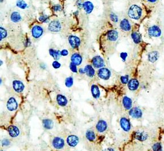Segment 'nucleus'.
Segmentation results:
<instances>
[{"mask_svg": "<svg viewBox=\"0 0 164 151\" xmlns=\"http://www.w3.org/2000/svg\"><path fill=\"white\" fill-rule=\"evenodd\" d=\"M128 16L134 20H138L142 14V10L137 5H132L129 9L128 12Z\"/></svg>", "mask_w": 164, "mask_h": 151, "instance_id": "obj_1", "label": "nucleus"}, {"mask_svg": "<svg viewBox=\"0 0 164 151\" xmlns=\"http://www.w3.org/2000/svg\"><path fill=\"white\" fill-rule=\"evenodd\" d=\"M97 74L101 79L108 80L111 76V72L108 68H101L98 70Z\"/></svg>", "mask_w": 164, "mask_h": 151, "instance_id": "obj_2", "label": "nucleus"}, {"mask_svg": "<svg viewBox=\"0 0 164 151\" xmlns=\"http://www.w3.org/2000/svg\"><path fill=\"white\" fill-rule=\"evenodd\" d=\"M148 34L152 37H160L162 34L160 28L156 25H153L148 28Z\"/></svg>", "mask_w": 164, "mask_h": 151, "instance_id": "obj_3", "label": "nucleus"}, {"mask_svg": "<svg viewBox=\"0 0 164 151\" xmlns=\"http://www.w3.org/2000/svg\"><path fill=\"white\" fill-rule=\"evenodd\" d=\"M53 147L56 150H61L64 148L65 142L63 139L60 137H55L52 142Z\"/></svg>", "mask_w": 164, "mask_h": 151, "instance_id": "obj_4", "label": "nucleus"}, {"mask_svg": "<svg viewBox=\"0 0 164 151\" xmlns=\"http://www.w3.org/2000/svg\"><path fill=\"white\" fill-rule=\"evenodd\" d=\"M119 125L121 129L125 132H129L131 129V124L130 121L125 117H122L120 119Z\"/></svg>", "mask_w": 164, "mask_h": 151, "instance_id": "obj_5", "label": "nucleus"}, {"mask_svg": "<svg viewBox=\"0 0 164 151\" xmlns=\"http://www.w3.org/2000/svg\"><path fill=\"white\" fill-rule=\"evenodd\" d=\"M129 115L134 119H140L142 116L143 113L142 110L138 107L132 108L129 111Z\"/></svg>", "mask_w": 164, "mask_h": 151, "instance_id": "obj_6", "label": "nucleus"}, {"mask_svg": "<svg viewBox=\"0 0 164 151\" xmlns=\"http://www.w3.org/2000/svg\"><path fill=\"white\" fill-rule=\"evenodd\" d=\"M7 109L10 111H14L18 108V103L14 97H10L6 104Z\"/></svg>", "mask_w": 164, "mask_h": 151, "instance_id": "obj_7", "label": "nucleus"}, {"mask_svg": "<svg viewBox=\"0 0 164 151\" xmlns=\"http://www.w3.org/2000/svg\"><path fill=\"white\" fill-rule=\"evenodd\" d=\"M95 128L98 132L103 133L108 129V124L106 121L101 119L97 122Z\"/></svg>", "mask_w": 164, "mask_h": 151, "instance_id": "obj_8", "label": "nucleus"}, {"mask_svg": "<svg viewBox=\"0 0 164 151\" xmlns=\"http://www.w3.org/2000/svg\"><path fill=\"white\" fill-rule=\"evenodd\" d=\"M92 64L95 68H101L104 66V60L99 56H96L92 59Z\"/></svg>", "mask_w": 164, "mask_h": 151, "instance_id": "obj_9", "label": "nucleus"}, {"mask_svg": "<svg viewBox=\"0 0 164 151\" xmlns=\"http://www.w3.org/2000/svg\"><path fill=\"white\" fill-rule=\"evenodd\" d=\"M67 142L68 144L71 147H75L77 146L79 143V138L78 136L71 135H69L67 139Z\"/></svg>", "mask_w": 164, "mask_h": 151, "instance_id": "obj_10", "label": "nucleus"}, {"mask_svg": "<svg viewBox=\"0 0 164 151\" xmlns=\"http://www.w3.org/2000/svg\"><path fill=\"white\" fill-rule=\"evenodd\" d=\"M48 28L51 32H58L61 28V25L59 22L53 21L49 23Z\"/></svg>", "mask_w": 164, "mask_h": 151, "instance_id": "obj_11", "label": "nucleus"}, {"mask_svg": "<svg viewBox=\"0 0 164 151\" xmlns=\"http://www.w3.org/2000/svg\"><path fill=\"white\" fill-rule=\"evenodd\" d=\"M140 86V83L139 80L136 79H132L129 80L128 87V89L131 91H136L137 90Z\"/></svg>", "mask_w": 164, "mask_h": 151, "instance_id": "obj_12", "label": "nucleus"}, {"mask_svg": "<svg viewBox=\"0 0 164 151\" xmlns=\"http://www.w3.org/2000/svg\"><path fill=\"white\" fill-rule=\"evenodd\" d=\"M8 131L9 135L13 138L17 137L20 135V129L14 125L9 126L8 128Z\"/></svg>", "mask_w": 164, "mask_h": 151, "instance_id": "obj_13", "label": "nucleus"}, {"mask_svg": "<svg viewBox=\"0 0 164 151\" xmlns=\"http://www.w3.org/2000/svg\"><path fill=\"white\" fill-rule=\"evenodd\" d=\"M43 33V29L40 26H35L32 28V36L35 38H40Z\"/></svg>", "mask_w": 164, "mask_h": 151, "instance_id": "obj_14", "label": "nucleus"}, {"mask_svg": "<svg viewBox=\"0 0 164 151\" xmlns=\"http://www.w3.org/2000/svg\"><path fill=\"white\" fill-rule=\"evenodd\" d=\"M122 105L126 110H130L132 108L133 105L132 99L128 96H124L122 98Z\"/></svg>", "mask_w": 164, "mask_h": 151, "instance_id": "obj_15", "label": "nucleus"}, {"mask_svg": "<svg viewBox=\"0 0 164 151\" xmlns=\"http://www.w3.org/2000/svg\"><path fill=\"white\" fill-rule=\"evenodd\" d=\"M69 42L70 45L73 48H78L80 45V39L74 35H70L69 37Z\"/></svg>", "mask_w": 164, "mask_h": 151, "instance_id": "obj_16", "label": "nucleus"}, {"mask_svg": "<svg viewBox=\"0 0 164 151\" xmlns=\"http://www.w3.org/2000/svg\"><path fill=\"white\" fill-rule=\"evenodd\" d=\"M13 87L17 93H21L25 88V86L21 81L14 80L13 82Z\"/></svg>", "mask_w": 164, "mask_h": 151, "instance_id": "obj_17", "label": "nucleus"}, {"mask_svg": "<svg viewBox=\"0 0 164 151\" xmlns=\"http://www.w3.org/2000/svg\"><path fill=\"white\" fill-rule=\"evenodd\" d=\"M134 137L140 142H144L148 139V134L143 131H138L136 132Z\"/></svg>", "mask_w": 164, "mask_h": 151, "instance_id": "obj_18", "label": "nucleus"}, {"mask_svg": "<svg viewBox=\"0 0 164 151\" xmlns=\"http://www.w3.org/2000/svg\"><path fill=\"white\" fill-rule=\"evenodd\" d=\"M57 102L58 105L62 107H64L68 104L67 98L65 96L62 94H58L57 95Z\"/></svg>", "mask_w": 164, "mask_h": 151, "instance_id": "obj_19", "label": "nucleus"}, {"mask_svg": "<svg viewBox=\"0 0 164 151\" xmlns=\"http://www.w3.org/2000/svg\"><path fill=\"white\" fill-rule=\"evenodd\" d=\"M107 37L109 41L112 42L116 41L118 38V33L116 30H110L108 32Z\"/></svg>", "mask_w": 164, "mask_h": 151, "instance_id": "obj_20", "label": "nucleus"}, {"mask_svg": "<svg viewBox=\"0 0 164 151\" xmlns=\"http://www.w3.org/2000/svg\"><path fill=\"white\" fill-rule=\"evenodd\" d=\"M121 28L125 31H129L131 29V25L129 21L126 19L122 20L119 24Z\"/></svg>", "mask_w": 164, "mask_h": 151, "instance_id": "obj_21", "label": "nucleus"}, {"mask_svg": "<svg viewBox=\"0 0 164 151\" xmlns=\"http://www.w3.org/2000/svg\"><path fill=\"white\" fill-rule=\"evenodd\" d=\"M159 58V53L157 51H152L148 55V59L150 63H155Z\"/></svg>", "mask_w": 164, "mask_h": 151, "instance_id": "obj_22", "label": "nucleus"}, {"mask_svg": "<svg viewBox=\"0 0 164 151\" xmlns=\"http://www.w3.org/2000/svg\"><path fill=\"white\" fill-rule=\"evenodd\" d=\"M71 63H74L76 65H79L81 64L82 61V59L81 56L78 53H74L71 57Z\"/></svg>", "mask_w": 164, "mask_h": 151, "instance_id": "obj_23", "label": "nucleus"}, {"mask_svg": "<svg viewBox=\"0 0 164 151\" xmlns=\"http://www.w3.org/2000/svg\"><path fill=\"white\" fill-rule=\"evenodd\" d=\"M91 92L92 94L95 99H98L100 97L101 93L98 86L96 85H92L91 86Z\"/></svg>", "mask_w": 164, "mask_h": 151, "instance_id": "obj_24", "label": "nucleus"}, {"mask_svg": "<svg viewBox=\"0 0 164 151\" xmlns=\"http://www.w3.org/2000/svg\"><path fill=\"white\" fill-rule=\"evenodd\" d=\"M83 7L86 13L90 14L93 10V5L92 2L89 1H86L83 3Z\"/></svg>", "mask_w": 164, "mask_h": 151, "instance_id": "obj_25", "label": "nucleus"}, {"mask_svg": "<svg viewBox=\"0 0 164 151\" xmlns=\"http://www.w3.org/2000/svg\"><path fill=\"white\" fill-rule=\"evenodd\" d=\"M84 70L86 75L89 77H93L95 75V70L94 69L92 66L90 65H86L84 68Z\"/></svg>", "mask_w": 164, "mask_h": 151, "instance_id": "obj_26", "label": "nucleus"}, {"mask_svg": "<svg viewBox=\"0 0 164 151\" xmlns=\"http://www.w3.org/2000/svg\"><path fill=\"white\" fill-rule=\"evenodd\" d=\"M43 125L44 127L47 129H51L54 126V123L52 120L46 119L43 121Z\"/></svg>", "mask_w": 164, "mask_h": 151, "instance_id": "obj_27", "label": "nucleus"}, {"mask_svg": "<svg viewBox=\"0 0 164 151\" xmlns=\"http://www.w3.org/2000/svg\"><path fill=\"white\" fill-rule=\"evenodd\" d=\"M10 18L12 21L14 22V23H17L21 21L22 18L20 14L19 13L17 12H14L13 13H12L11 16H10Z\"/></svg>", "mask_w": 164, "mask_h": 151, "instance_id": "obj_28", "label": "nucleus"}, {"mask_svg": "<svg viewBox=\"0 0 164 151\" xmlns=\"http://www.w3.org/2000/svg\"><path fill=\"white\" fill-rule=\"evenodd\" d=\"M86 139L89 141V142H94L95 140V138H96V136H95V134L94 133L93 131L92 130H88L86 132Z\"/></svg>", "mask_w": 164, "mask_h": 151, "instance_id": "obj_29", "label": "nucleus"}, {"mask_svg": "<svg viewBox=\"0 0 164 151\" xmlns=\"http://www.w3.org/2000/svg\"><path fill=\"white\" fill-rule=\"evenodd\" d=\"M131 37L134 43L136 44H139L141 42V37L139 33L136 31L133 32L131 34Z\"/></svg>", "mask_w": 164, "mask_h": 151, "instance_id": "obj_30", "label": "nucleus"}, {"mask_svg": "<svg viewBox=\"0 0 164 151\" xmlns=\"http://www.w3.org/2000/svg\"><path fill=\"white\" fill-rule=\"evenodd\" d=\"M49 53L50 55L56 60H58L60 58V55H61L60 51H56L53 49H50L49 50Z\"/></svg>", "mask_w": 164, "mask_h": 151, "instance_id": "obj_31", "label": "nucleus"}, {"mask_svg": "<svg viewBox=\"0 0 164 151\" xmlns=\"http://www.w3.org/2000/svg\"><path fill=\"white\" fill-rule=\"evenodd\" d=\"M152 149L153 151H163L162 145L160 143L157 142L155 143L152 147Z\"/></svg>", "mask_w": 164, "mask_h": 151, "instance_id": "obj_32", "label": "nucleus"}, {"mask_svg": "<svg viewBox=\"0 0 164 151\" xmlns=\"http://www.w3.org/2000/svg\"><path fill=\"white\" fill-rule=\"evenodd\" d=\"M17 6L22 9H25L27 7V4L23 0H18Z\"/></svg>", "mask_w": 164, "mask_h": 151, "instance_id": "obj_33", "label": "nucleus"}, {"mask_svg": "<svg viewBox=\"0 0 164 151\" xmlns=\"http://www.w3.org/2000/svg\"><path fill=\"white\" fill-rule=\"evenodd\" d=\"M73 85V79L71 77H69L67 78L65 80V85L68 87H70Z\"/></svg>", "mask_w": 164, "mask_h": 151, "instance_id": "obj_34", "label": "nucleus"}, {"mask_svg": "<svg viewBox=\"0 0 164 151\" xmlns=\"http://www.w3.org/2000/svg\"><path fill=\"white\" fill-rule=\"evenodd\" d=\"M120 80H121V82L123 84H128V83L129 81V76L128 75H125V76H121V78H120Z\"/></svg>", "mask_w": 164, "mask_h": 151, "instance_id": "obj_35", "label": "nucleus"}, {"mask_svg": "<svg viewBox=\"0 0 164 151\" xmlns=\"http://www.w3.org/2000/svg\"><path fill=\"white\" fill-rule=\"evenodd\" d=\"M0 35H1V40H2L5 38H6L7 35V31L6 30L2 27H0Z\"/></svg>", "mask_w": 164, "mask_h": 151, "instance_id": "obj_36", "label": "nucleus"}, {"mask_svg": "<svg viewBox=\"0 0 164 151\" xmlns=\"http://www.w3.org/2000/svg\"><path fill=\"white\" fill-rule=\"evenodd\" d=\"M110 18L113 22L116 23V22L118 21V18L117 15L116 14H115V13H111L110 14Z\"/></svg>", "mask_w": 164, "mask_h": 151, "instance_id": "obj_37", "label": "nucleus"}, {"mask_svg": "<svg viewBox=\"0 0 164 151\" xmlns=\"http://www.w3.org/2000/svg\"><path fill=\"white\" fill-rule=\"evenodd\" d=\"M39 20L42 22L47 23V22L49 21V17L47 16V15H43L40 17Z\"/></svg>", "mask_w": 164, "mask_h": 151, "instance_id": "obj_38", "label": "nucleus"}, {"mask_svg": "<svg viewBox=\"0 0 164 151\" xmlns=\"http://www.w3.org/2000/svg\"><path fill=\"white\" fill-rule=\"evenodd\" d=\"M70 68L71 70L74 72V73H77V65L74 64V63H70Z\"/></svg>", "mask_w": 164, "mask_h": 151, "instance_id": "obj_39", "label": "nucleus"}, {"mask_svg": "<svg viewBox=\"0 0 164 151\" xmlns=\"http://www.w3.org/2000/svg\"><path fill=\"white\" fill-rule=\"evenodd\" d=\"M10 142L8 139H3L2 142V145L3 146H8L10 145Z\"/></svg>", "mask_w": 164, "mask_h": 151, "instance_id": "obj_40", "label": "nucleus"}, {"mask_svg": "<svg viewBox=\"0 0 164 151\" xmlns=\"http://www.w3.org/2000/svg\"><path fill=\"white\" fill-rule=\"evenodd\" d=\"M120 57H121V58L124 61H125L126 58L128 57V54H127V53H126V52H122V53L120 54Z\"/></svg>", "mask_w": 164, "mask_h": 151, "instance_id": "obj_41", "label": "nucleus"}, {"mask_svg": "<svg viewBox=\"0 0 164 151\" xmlns=\"http://www.w3.org/2000/svg\"><path fill=\"white\" fill-rule=\"evenodd\" d=\"M53 66L55 68V69H58L61 66V64L60 63H59L58 62L55 61L53 63Z\"/></svg>", "mask_w": 164, "mask_h": 151, "instance_id": "obj_42", "label": "nucleus"}, {"mask_svg": "<svg viewBox=\"0 0 164 151\" xmlns=\"http://www.w3.org/2000/svg\"><path fill=\"white\" fill-rule=\"evenodd\" d=\"M53 10L56 12H58V11H60L61 10V7L60 5H55L54 7H53Z\"/></svg>", "mask_w": 164, "mask_h": 151, "instance_id": "obj_43", "label": "nucleus"}, {"mask_svg": "<svg viewBox=\"0 0 164 151\" xmlns=\"http://www.w3.org/2000/svg\"><path fill=\"white\" fill-rule=\"evenodd\" d=\"M61 54L62 56H67L68 55V51L67 49H63L61 52Z\"/></svg>", "mask_w": 164, "mask_h": 151, "instance_id": "obj_44", "label": "nucleus"}, {"mask_svg": "<svg viewBox=\"0 0 164 151\" xmlns=\"http://www.w3.org/2000/svg\"><path fill=\"white\" fill-rule=\"evenodd\" d=\"M102 151H116L113 148H106L105 150H104Z\"/></svg>", "mask_w": 164, "mask_h": 151, "instance_id": "obj_45", "label": "nucleus"}, {"mask_svg": "<svg viewBox=\"0 0 164 151\" xmlns=\"http://www.w3.org/2000/svg\"><path fill=\"white\" fill-rule=\"evenodd\" d=\"M80 73L81 74H84V73H85V70H84V69H82V68L80 69Z\"/></svg>", "mask_w": 164, "mask_h": 151, "instance_id": "obj_46", "label": "nucleus"}, {"mask_svg": "<svg viewBox=\"0 0 164 151\" xmlns=\"http://www.w3.org/2000/svg\"><path fill=\"white\" fill-rule=\"evenodd\" d=\"M146 1L150 3H155L156 2H157V0H146Z\"/></svg>", "mask_w": 164, "mask_h": 151, "instance_id": "obj_47", "label": "nucleus"}, {"mask_svg": "<svg viewBox=\"0 0 164 151\" xmlns=\"http://www.w3.org/2000/svg\"><path fill=\"white\" fill-rule=\"evenodd\" d=\"M2 64V61H1V65Z\"/></svg>", "mask_w": 164, "mask_h": 151, "instance_id": "obj_48", "label": "nucleus"}, {"mask_svg": "<svg viewBox=\"0 0 164 151\" xmlns=\"http://www.w3.org/2000/svg\"><path fill=\"white\" fill-rule=\"evenodd\" d=\"M2 0H1V2H2Z\"/></svg>", "mask_w": 164, "mask_h": 151, "instance_id": "obj_49", "label": "nucleus"}, {"mask_svg": "<svg viewBox=\"0 0 164 151\" xmlns=\"http://www.w3.org/2000/svg\"></svg>", "mask_w": 164, "mask_h": 151, "instance_id": "obj_50", "label": "nucleus"}]
</instances>
